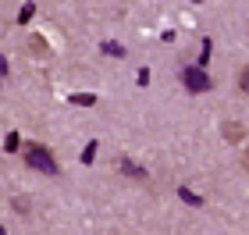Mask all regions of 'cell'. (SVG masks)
Returning <instances> with one entry per match:
<instances>
[{"label": "cell", "mask_w": 249, "mask_h": 235, "mask_svg": "<svg viewBox=\"0 0 249 235\" xmlns=\"http://www.w3.org/2000/svg\"><path fill=\"white\" fill-rule=\"evenodd\" d=\"M4 72H7V64H4V57H0V75H4Z\"/></svg>", "instance_id": "obj_5"}, {"label": "cell", "mask_w": 249, "mask_h": 235, "mask_svg": "<svg viewBox=\"0 0 249 235\" xmlns=\"http://www.w3.org/2000/svg\"><path fill=\"white\" fill-rule=\"evenodd\" d=\"M0 235H4V228H0Z\"/></svg>", "instance_id": "obj_7"}, {"label": "cell", "mask_w": 249, "mask_h": 235, "mask_svg": "<svg viewBox=\"0 0 249 235\" xmlns=\"http://www.w3.org/2000/svg\"><path fill=\"white\" fill-rule=\"evenodd\" d=\"M246 171H249V153H246Z\"/></svg>", "instance_id": "obj_6"}, {"label": "cell", "mask_w": 249, "mask_h": 235, "mask_svg": "<svg viewBox=\"0 0 249 235\" xmlns=\"http://www.w3.org/2000/svg\"><path fill=\"white\" fill-rule=\"evenodd\" d=\"M25 161L32 167H39L43 175H57V161L50 157L47 146H39V143H25Z\"/></svg>", "instance_id": "obj_1"}, {"label": "cell", "mask_w": 249, "mask_h": 235, "mask_svg": "<svg viewBox=\"0 0 249 235\" xmlns=\"http://www.w3.org/2000/svg\"><path fill=\"white\" fill-rule=\"evenodd\" d=\"M182 82H185L189 93H207V89H210V75L192 64V68H182Z\"/></svg>", "instance_id": "obj_2"}, {"label": "cell", "mask_w": 249, "mask_h": 235, "mask_svg": "<svg viewBox=\"0 0 249 235\" xmlns=\"http://www.w3.org/2000/svg\"><path fill=\"white\" fill-rule=\"evenodd\" d=\"M239 89H242V93H249V64L239 72Z\"/></svg>", "instance_id": "obj_4"}, {"label": "cell", "mask_w": 249, "mask_h": 235, "mask_svg": "<svg viewBox=\"0 0 249 235\" xmlns=\"http://www.w3.org/2000/svg\"><path fill=\"white\" fill-rule=\"evenodd\" d=\"M224 136H228L231 143H239V139L246 136V128H242V125H235V121H228V128H224Z\"/></svg>", "instance_id": "obj_3"}]
</instances>
